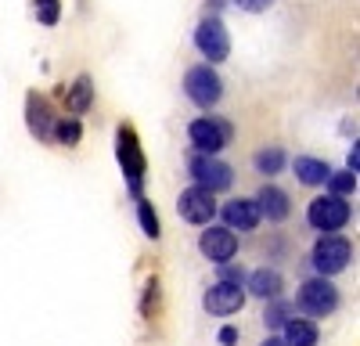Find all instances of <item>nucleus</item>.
Wrapping results in <instances>:
<instances>
[{
	"instance_id": "393cba45",
	"label": "nucleus",
	"mask_w": 360,
	"mask_h": 346,
	"mask_svg": "<svg viewBox=\"0 0 360 346\" xmlns=\"http://www.w3.org/2000/svg\"><path fill=\"white\" fill-rule=\"evenodd\" d=\"M220 281H234V285H242V281H245V271H242V267H234L231 260H227V264H220Z\"/></svg>"
},
{
	"instance_id": "6e6552de",
	"label": "nucleus",
	"mask_w": 360,
	"mask_h": 346,
	"mask_svg": "<svg viewBox=\"0 0 360 346\" xmlns=\"http://www.w3.org/2000/svg\"><path fill=\"white\" fill-rule=\"evenodd\" d=\"M188 169H191V181L198 184V188H205V191H227L231 184H234V169L224 162V159H217V155H191L188 159Z\"/></svg>"
},
{
	"instance_id": "c756f323",
	"label": "nucleus",
	"mask_w": 360,
	"mask_h": 346,
	"mask_svg": "<svg viewBox=\"0 0 360 346\" xmlns=\"http://www.w3.org/2000/svg\"><path fill=\"white\" fill-rule=\"evenodd\" d=\"M205 8H209V11L217 15V11H224V0H205Z\"/></svg>"
},
{
	"instance_id": "6ab92c4d",
	"label": "nucleus",
	"mask_w": 360,
	"mask_h": 346,
	"mask_svg": "<svg viewBox=\"0 0 360 346\" xmlns=\"http://www.w3.org/2000/svg\"><path fill=\"white\" fill-rule=\"evenodd\" d=\"M72 115H83L90 105H94V79L90 76H76V83L69 86V98H65Z\"/></svg>"
},
{
	"instance_id": "412c9836",
	"label": "nucleus",
	"mask_w": 360,
	"mask_h": 346,
	"mask_svg": "<svg viewBox=\"0 0 360 346\" xmlns=\"http://www.w3.org/2000/svg\"><path fill=\"white\" fill-rule=\"evenodd\" d=\"M137 220H141V231H144V235L148 238H159L162 235V227H159V217H155V206H152V202H148V198H137Z\"/></svg>"
},
{
	"instance_id": "a878e982",
	"label": "nucleus",
	"mask_w": 360,
	"mask_h": 346,
	"mask_svg": "<svg viewBox=\"0 0 360 346\" xmlns=\"http://www.w3.org/2000/svg\"><path fill=\"white\" fill-rule=\"evenodd\" d=\"M234 4H238V8H245V11H252V15H256V11H266V8H270V0H234Z\"/></svg>"
},
{
	"instance_id": "a211bd4d",
	"label": "nucleus",
	"mask_w": 360,
	"mask_h": 346,
	"mask_svg": "<svg viewBox=\"0 0 360 346\" xmlns=\"http://www.w3.org/2000/svg\"><path fill=\"white\" fill-rule=\"evenodd\" d=\"M285 148L281 144H263V148L252 155V166H256V173H263V177H278V173L285 169Z\"/></svg>"
},
{
	"instance_id": "f3484780",
	"label": "nucleus",
	"mask_w": 360,
	"mask_h": 346,
	"mask_svg": "<svg viewBox=\"0 0 360 346\" xmlns=\"http://www.w3.org/2000/svg\"><path fill=\"white\" fill-rule=\"evenodd\" d=\"M281 328H285L288 346H317L321 342V328L310 321V317H288Z\"/></svg>"
},
{
	"instance_id": "1a4fd4ad",
	"label": "nucleus",
	"mask_w": 360,
	"mask_h": 346,
	"mask_svg": "<svg viewBox=\"0 0 360 346\" xmlns=\"http://www.w3.org/2000/svg\"><path fill=\"white\" fill-rule=\"evenodd\" d=\"M217 198H213V191H205V188H184L180 191V198H176V213H180V220H188V224H198V227H205L209 220L217 217Z\"/></svg>"
},
{
	"instance_id": "dca6fc26",
	"label": "nucleus",
	"mask_w": 360,
	"mask_h": 346,
	"mask_svg": "<svg viewBox=\"0 0 360 346\" xmlns=\"http://www.w3.org/2000/svg\"><path fill=\"white\" fill-rule=\"evenodd\" d=\"M292 169H295L299 184H307V188H321L328 181V173H332V166H328L324 159H314V155H295Z\"/></svg>"
},
{
	"instance_id": "4468645a",
	"label": "nucleus",
	"mask_w": 360,
	"mask_h": 346,
	"mask_svg": "<svg viewBox=\"0 0 360 346\" xmlns=\"http://www.w3.org/2000/svg\"><path fill=\"white\" fill-rule=\"evenodd\" d=\"M217 213H224V220H227V227L231 231H252L263 217H259V206H256V198H231L224 210H217Z\"/></svg>"
},
{
	"instance_id": "7ed1b4c3",
	"label": "nucleus",
	"mask_w": 360,
	"mask_h": 346,
	"mask_svg": "<svg viewBox=\"0 0 360 346\" xmlns=\"http://www.w3.org/2000/svg\"><path fill=\"white\" fill-rule=\"evenodd\" d=\"M188 137H191V144H195V152L217 155V152H224L227 144H231L234 127H231L227 120H220V115H198V120L188 123Z\"/></svg>"
},
{
	"instance_id": "aec40b11",
	"label": "nucleus",
	"mask_w": 360,
	"mask_h": 346,
	"mask_svg": "<svg viewBox=\"0 0 360 346\" xmlns=\"http://www.w3.org/2000/svg\"><path fill=\"white\" fill-rule=\"evenodd\" d=\"M83 137V123H79V115H69V120H54V130H51V141L58 144H65V148H76Z\"/></svg>"
},
{
	"instance_id": "f8f14e48",
	"label": "nucleus",
	"mask_w": 360,
	"mask_h": 346,
	"mask_svg": "<svg viewBox=\"0 0 360 346\" xmlns=\"http://www.w3.org/2000/svg\"><path fill=\"white\" fill-rule=\"evenodd\" d=\"M54 108H51V101L44 98V94H37V91H29V98H25V123H29V134H33L37 141H51V130H54Z\"/></svg>"
},
{
	"instance_id": "20e7f679",
	"label": "nucleus",
	"mask_w": 360,
	"mask_h": 346,
	"mask_svg": "<svg viewBox=\"0 0 360 346\" xmlns=\"http://www.w3.org/2000/svg\"><path fill=\"white\" fill-rule=\"evenodd\" d=\"M349 202L342 198V195H321V198H314L310 202V210H307V224L314 227V231H321V235H332V231H342L346 224H349Z\"/></svg>"
},
{
	"instance_id": "423d86ee",
	"label": "nucleus",
	"mask_w": 360,
	"mask_h": 346,
	"mask_svg": "<svg viewBox=\"0 0 360 346\" xmlns=\"http://www.w3.org/2000/svg\"><path fill=\"white\" fill-rule=\"evenodd\" d=\"M295 303H299V310L310 314V317H328V314L339 310V288L328 281L324 274H317V278H310V281L299 285Z\"/></svg>"
},
{
	"instance_id": "ddd939ff",
	"label": "nucleus",
	"mask_w": 360,
	"mask_h": 346,
	"mask_svg": "<svg viewBox=\"0 0 360 346\" xmlns=\"http://www.w3.org/2000/svg\"><path fill=\"white\" fill-rule=\"evenodd\" d=\"M256 206H259V217L281 224V220H288V213H292V198H288V191H281L278 184H263L259 195H256Z\"/></svg>"
},
{
	"instance_id": "9d476101",
	"label": "nucleus",
	"mask_w": 360,
	"mask_h": 346,
	"mask_svg": "<svg viewBox=\"0 0 360 346\" xmlns=\"http://www.w3.org/2000/svg\"><path fill=\"white\" fill-rule=\"evenodd\" d=\"M245 288L242 285H234V281H217V285H209L205 288V296H202V307L213 314V317H231L245 307Z\"/></svg>"
},
{
	"instance_id": "bb28decb",
	"label": "nucleus",
	"mask_w": 360,
	"mask_h": 346,
	"mask_svg": "<svg viewBox=\"0 0 360 346\" xmlns=\"http://www.w3.org/2000/svg\"><path fill=\"white\" fill-rule=\"evenodd\" d=\"M217 339H220V346H234V342H238V328H234V325H227V328H220V335H217Z\"/></svg>"
},
{
	"instance_id": "f257e3e1",
	"label": "nucleus",
	"mask_w": 360,
	"mask_h": 346,
	"mask_svg": "<svg viewBox=\"0 0 360 346\" xmlns=\"http://www.w3.org/2000/svg\"><path fill=\"white\" fill-rule=\"evenodd\" d=\"M115 159L123 166V177H127V188L134 198H141V188H144V152H141V141H137V130L130 123H123L115 130Z\"/></svg>"
},
{
	"instance_id": "b1692460",
	"label": "nucleus",
	"mask_w": 360,
	"mask_h": 346,
	"mask_svg": "<svg viewBox=\"0 0 360 346\" xmlns=\"http://www.w3.org/2000/svg\"><path fill=\"white\" fill-rule=\"evenodd\" d=\"M324 184H328V191H332V195H342V198H346V195L356 188V173H349V169H346V173H328Z\"/></svg>"
},
{
	"instance_id": "39448f33",
	"label": "nucleus",
	"mask_w": 360,
	"mask_h": 346,
	"mask_svg": "<svg viewBox=\"0 0 360 346\" xmlns=\"http://www.w3.org/2000/svg\"><path fill=\"white\" fill-rule=\"evenodd\" d=\"M184 94L198 108H213L224 98V79L213 65H191L184 72Z\"/></svg>"
},
{
	"instance_id": "2eb2a0df",
	"label": "nucleus",
	"mask_w": 360,
	"mask_h": 346,
	"mask_svg": "<svg viewBox=\"0 0 360 346\" xmlns=\"http://www.w3.org/2000/svg\"><path fill=\"white\" fill-rule=\"evenodd\" d=\"M281 288H285V278L274 271V267H259V271H252L249 274V296H256V300H278L281 296Z\"/></svg>"
},
{
	"instance_id": "5701e85b",
	"label": "nucleus",
	"mask_w": 360,
	"mask_h": 346,
	"mask_svg": "<svg viewBox=\"0 0 360 346\" xmlns=\"http://www.w3.org/2000/svg\"><path fill=\"white\" fill-rule=\"evenodd\" d=\"M33 11H37L40 25H58V22H62V0H37Z\"/></svg>"
},
{
	"instance_id": "f03ea898",
	"label": "nucleus",
	"mask_w": 360,
	"mask_h": 346,
	"mask_svg": "<svg viewBox=\"0 0 360 346\" xmlns=\"http://www.w3.org/2000/svg\"><path fill=\"white\" fill-rule=\"evenodd\" d=\"M349 260H353V245H349V238L335 235V231H332V235H324V238H317L314 249H310V264L324 278L342 274L349 267Z\"/></svg>"
},
{
	"instance_id": "c85d7f7f",
	"label": "nucleus",
	"mask_w": 360,
	"mask_h": 346,
	"mask_svg": "<svg viewBox=\"0 0 360 346\" xmlns=\"http://www.w3.org/2000/svg\"><path fill=\"white\" fill-rule=\"evenodd\" d=\"M259 346H288V342H285V339H278V335H266Z\"/></svg>"
},
{
	"instance_id": "0eeeda50",
	"label": "nucleus",
	"mask_w": 360,
	"mask_h": 346,
	"mask_svg": "<svg viewBox=\"0 0 360 346\" xmlns=\"http://www.w3.org/2000/svg\"><path fill=\"white\" fill-rule=\"evenodd\" d=\"M195 47H198V54L205 58V65L227 62V54H231V33H227V25H224L217 15L202 18L198 29H195Z\"/></svg>"
},
{
	"instance_id": "cd10ccee",
	"label": "nucleus",
	"mask_w": 360,
	"mask_h": 346,
	"mask_svg": "<svg viewBox=\"0 0 360 346\" xmlns=\"http://www.w3.org/2000/svg\"><path fill=\"white\" fill-rule=\"evenodd\" d=\"M346 166H349V173H356V169H360V148H356V141H353V152L346 155Z\"/></svg>"
},
{
	"instance_id": "9b49d317",
	"label": "nucleus",
	"mask_w": 360,
	"mask_h": 346,
	"mask_svg": "<svg viewBox=\"0 0 360 346\" xmlns=\"http://www.w3.org/2000/svg\"><path fill=\"white\" fill-rule=\"evenodd\" d=\"M198 252L205 260H213V264H227L238 252V235L231 227H209L205 224V231L198 235Z\"/></svg>"
},
{
	"instance_id": "4be33fe9",
	"label": "nucleus",
	"mask_w": 360,
	"mask_h": 346,
	"mask_svg": "<svg viewBox=\"0 0 360 346\" xmlns=\"http://www.w3.org/2000/svg\"><path fill=\"white\" fill-rule=\"evenodd\" d=\"M292 317V307L278 296V300H266V310H263V325L266 328H281L285 321Z\"/></svg>"
}]
</instances>
